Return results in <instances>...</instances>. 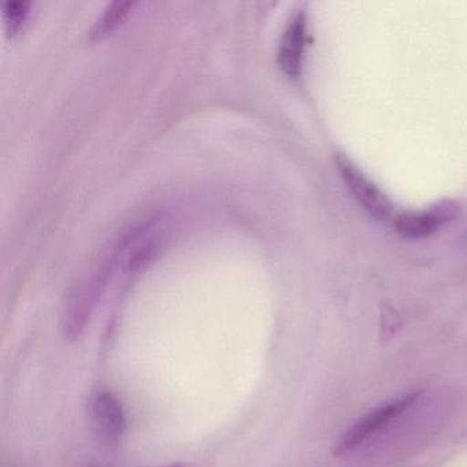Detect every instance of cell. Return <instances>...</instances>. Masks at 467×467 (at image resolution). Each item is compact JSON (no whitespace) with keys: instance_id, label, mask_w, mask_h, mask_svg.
<instances>
[{"instance_id":"obj_1","label":"cell","mask_w":467,"mask_h":467,"mask_svg":"<svg viewBox=\"0 0 467 467\" xmlns=\"http://www.w3.org/2000/svg\"><path fill=\"white\" fill-rule=\"evenodd\" d=\"M336 168L343 179L344 184L348 188L360 206L376 220L387 221L395 218V206L388 198L387 193L343 152L336 155Z\"/></svg>"},{"instance_id":"obj_2","label":"cell","mask_w":467,"mask_h":467,"mask_svg":"<svg viewBox=\"0 0 467 467\" xmlns=\"http://www.w3.org/2000/svg\"><path fill=\"white\" fill-rule=\"evenodd\" d=\"M420 395V392L410 393V395L396 399L390 403L382 404L368 414L363 415L343 434L340 441L337 442V447H336V455H344V453L355 450V448L362 445L366 440L384 431L399 415L409 410L418 400Z\"/></svg>"},{"instance_id":"obj_3","label":"cell","mask_w":467,"mask_h":467,"mask_svg":"<svg viewBox=\"0 0 467 467\" xmlns=\"http://www.w3.org/2000/svg\"><path fill=\"white\" fill-rule=\"evenodd\" d=\"M461 214V204L458 202L445 199L439 203L431 204L428 209L412 210L396 214L393 226L399 236L404 239H425L436 234L442 225L456 220Z\"/></svg>"},{"instance_id":"obj_4","label":"cell","mask_w":467,"mask_h":467,"mask_svg":"<svg viewBox=\"0 0 467 467\" xmlns=\"http://www.w3.org/2000/svg\"><path fill=\"white\" fill-rule=\"evenodd\" d=\"M95 434L106 445L119 444L127 431V417L121 401L111 392L98 393L91 404Z\"/></svg>"},{"instance_id":"obj_5","label":"cell","mask_w":467,"mask_h":467,"mask_svg":"<svg viewBox=\"0 0 467 467\" xmlns=\"http://www.w3.org/2000/svg\"><path fill=\"white\" fill-rule=\"evenodd\" d=\"M307 43V15L299 9L289 18L278 47V65L289 78H297L302 73Z\"/></svg>"},{"instance_id":"obj_6","label":"cell","mask_w":467,"mask_h":467,"mask_svg":"<svg viewBox=\"0 0 467 467\" xmlns=\"http://www.w3.org/2000/svg\"><path fill=\"white\" fill-rule=\"evenodd\" d=\"M135 6L136 2H130V0H122V2L121 0H116L113 4L109 5L92 26L91 36L95 39H100V37L111 34L127 18V16L132 12Z\"/></svg>"},{"instance_id":"obj_7","label":"cell","mask_w":467,"mask_h":467,"mask_svg":"<svg viewBox=\"0 0 467 467\" xmlns=\"http://www.w3.org/2000/svg\"><path fill=\"white\" fill-rule=\"evenodd\" d=\"M31 4L26 0H17V2H6L2 7L4 12L5 26H6L9 34H16L21 28L26 18H28Z\"/></svg>"},{"instance_id":"obj_8","label":"cell","mask_w":467,"mask_h":467,"mask_svg":"<svg viewBox=\"0 0 467 467\" xmlns=\"http://www.w3.org/2000/svg\"><path fill=\"white\" fill-rule=\"evenodd\" d=\"M160 467H196L195 464L191 463H173L169 464V466H160Z\"/></svg>"}]
</instances>
